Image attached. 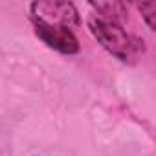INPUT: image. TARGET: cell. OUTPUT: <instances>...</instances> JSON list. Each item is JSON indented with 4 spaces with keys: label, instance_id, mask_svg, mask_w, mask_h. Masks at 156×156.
I'll return each mask as SVG.
<instances>
[{
    "label": "cell",
    "instance_id": "1",
    "mask_svg": "<svg viewBox=\"0 0 156 156\" xmlns=\"http://www.w3.org/2000/svg\"><path fill=\"white\" fill-rule=\"evenodd\" d=\"M88 28L96 41L119 61L132 62L140 55V42L134 37H130L116 20L92 15L88 19Z\"/></svg>",
    "mask_w": 156,
    "mask_h": 156
},
{
    "label": "cell",
    "instance_id": "2",
    "mask_svg": "<svg viewBox=\"0 0 156 156\" xmlns=\"http://www.w3.org/2000/svg\"><path fill=\"white\" fill-rule=\"evenodd\" d=\"M31 20H39L44 24L75 28L79 26V13L72 2H57V0H46V2H33L30 6Z\"/></svg>",
    "mask_w": 156,
    "mask_h": 156
},
{
    "label": "cell",
    "instance_id": "3",
    "mask_svg": "<svg viewBox=\"0 0 156 156\" xmlns=\"http://www.w3.org/2000/svg\"><path fill=\"white\" fill-rule=\"evenodd\" d=\"M31 22H33L35 35L48 48H51L55 51H61L64 55H75V53H79V50H81L79 41H77V37L73 35V31L70 28L44 24V22H39V20H31Z\"/></svg>",
    "mask_w": 156,
    "mask_h": 156
},
{
    "label": "cell",
    "instance_id": "4",
    "mask_svg": "<svg viewBox=\"0 0 156 156\" xmlns=\"http://www.w3.org/2000/svg\"><path fill=\"white\" fill-rule=\"evenodd\" d=\"M138 8H140V11H141V15H143L145 22H147V26H149L151 30H154V28H156V24H154V11H156V2L140 4Z\"/></svg>",
    "mask_w": 156,
    "mask_h": 156
}]
</instances>
